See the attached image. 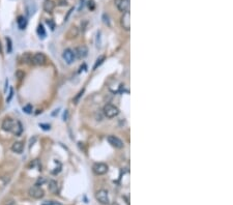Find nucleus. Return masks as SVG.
Segmentation results:
<instances>
[{
  "mask_svg": "<svg viewBox=\"0 0 233 205\" xmlns=\"http://www.w3.org/2000/svg\"><path fill=\"white\" fill-rule=\"evenodd\" d=\"M78 35H79V29H78L76 26L70 27V30H68V32H67L68 39H76Z\"/></svg>",
  "mask_w": 233,
  "mask_h": 205,
  "instance_id": "obj_15",
  "label": "nucleus"
},
{
  "mask_svg": "<svg viewBox=\"0 0 233 205\" xmlns=\"http://www.w3.org/2000/svg\"><path fill=\"white\" fill-rule=\"evenodd\" d=\"M17 24H18V26H19V28L21 30L25 29L26 28V26H27L26 18H24L23 16H19L18 17V20H17Z\"/></svg>",
  "mask_w": 233,
  "mask_h": 205,
  "instance_id": "obj_16",
  "label": "nucleus"
},
{
  "mask_svg": "<svg viewBox=\"0 0 233 205\" xmlns=\"http://www.w3.org/2000/svg\"><path fill=\"white\" fill-rule=\"evenodd\" d=\"M29 195H30V197H32V198H34V199H40L45 196V192L39 186H36V184H35V186H33L32 188L29 189Z\"/></svg>",
  "mask_w": 233,
  "mask_h": 205,
  "instance_id": "obj_4",
  "label": "nucleus"
},
{
  "mask_svg": "<svg viewBox=\"0 0 233 205\" xmlns=\"http://www.w3.org/2000/svg\"><path fill=\"white\" fill-rule=\"evenodd\" d=\"M107 141L109 142V144H111V145L113 146V147L115 148H118V149H121L125 147V143H123V141L121 140V139H119L118 137L114 136V135H110L107 137Z\"/></svg>",
  "mask_w": 233,
  "mask_h": 205,
  "instance_id": "obj_3",
  "label": "nucleus"
},
{
  "mask_svg": "<svg viewBox=\"0 0 233 205\" xmlns=\"http://www.w3.org/2000/svg\"><path fill=\"white\" fill-rule=\"evenodd\" d=\"M109 170V167L107 164L105 163H95L92 166V171L97 175H104L106 174Z\"/></svg>",
  "mask_w": 233,
  "mask_h": 205,
  "instance_id": "obj_2",
  "label": "nucleus"
},
{
  "mask_svg": "<svg viewBox=\"0 0 233 205\" xmlns=\"http://www.w3.org/2000/svg\"><path fill=\"white\" fill-rule=\"evenodd\" d=\"M44 11L47 12H52L53 9H55V2L53 0H45L44 1Z\"/></svg>",
  "mask_w": 233,
  "mask_h": 205,
  "instance_id": "obj_13",
  "label": "nucleus"
},
{
  "mask_svg": "<svg viewBox=\"0 0 233 205\" xmlns=\"http://www.w3.org/2000/svg\"><path fill=\"white\" fill-rule=\"evenodd\" d=\"M120 24H121V27L123 29L128 31L131 29V15H130V12H123L122 17L120 19Z\"/></svg>",
  "mask_w": 233,
  "mask_h": 205,
  "instance_id": "obj_7",
  "label": "nucleus"
},
{
  "mask_svg": "<svg viewBox=\"0 0 233 205\" xmlns=\"http://www.w3.org/2000/svg\"><path fill=\"white\" fill-rule=\"evenodd\" d=\"M95 198L98 199V201L102 204L107 205L110 203V200H109V196H108V192L106 190H98L95 194Z\"/></svg>",
  "mask_w": 233,
  "mask_h": 205,
  "instance_id": "obj_5",
  "label": "nucleus"
},
{
  "mask_svg": "<svg viewBox=\"0 0 233 205\" xmlns=\"http://www.w3.org/2000/svg\"><path fill=\"white\" fill-rule=\"evenodd\" d=\"M23 149H24V145H23V143L20 142V141H17V142H15L12 145V150L16 153H21Z\"/></svg>",
  "mask_w": 233,
  "mask_h": 205,
  "instance_id": "obj_14",
  "label": "nucleus"
},
{
  "mask_svg": "<svg viewBox=\"0 0 233 205\" xmlns=\"http://www.w3.org/2000/svg\"><path fill=\"white\" fill-rule=\"evenodd\" d=\"M47 24L49 25L50 27H51L52 30L55 28V24H54V22H53L52 20H47Z\"/></svg>",
  "mask_w": 233,
  "mask_h": 205,
  "instance_id": "obj_27",
  "label": "nucleus"
},
{
  "mask_svg": "<svg viewBox=\"0 0 233 205\" xmlns=\"http://www.w3.org/2000/svg\"><path fill=\"white\" fill-rule=\"evenodd\" d=\"M12 93H14V92H12V88H11V92H9V98H7V102H9V101H11L12 100Z\"/></svg>",
  "mask_w": 233,
  "mask_h": 205,
  "instance_id": "obj_32",
  "label": "nucleus"
},
{
  "mask_svg": "<svg viewBox=\"0 0 233 205\" xmlns=\"http://www.w3.org/2000/svg\"><path fill=\"white\" fill-rule=\"evenodd\" d=\"M37 34H39V37H42V39H44L46 36V30L42 24H39V27H37Z\"/></svg>",
  "mask_w": 233,
  "mask_h": 205,
  "instance_id": "obj_21",
  "label": "nucleus"
},
{
  "mask_svg": "<svg viewBox=\"0 0 233 205\" xmlns=\"http://www.w3.org/2000/svg\"><path fill=\"white\" fill-rule=\"evenodd\" d=\"M105 59H106V57L104 56V55H102V56H100L97 59V61H95V63H94V65H93V70H97V68L100 67L102 63L105 61Z\"/></svg>",
  "mask_w": 233,
  "mask_h": 205,
  "instance_id": "obj_19",
  "label": "nucleus"
},
{
  "mask_svg": "<svg viewBox=\"0 0 233 205\" xmlns=\"http://www.w3.org/2000/svg\"><path fill=\"white\" fill-rule=\"evenodd\" d=\"M49 191L51 192L52 194H56L57 193V190H58V183L57 181L53 180V179H51V180L49 181Z\"/></svg>",
  "mask_w": 233,
  "mask_h": 205,
  "instance_id": "obj_17",
  "label": "nucleus"
},
{
  "mask_svg": "<svg viewBox=\"0 0 233 205\" xmlns=\"http://www.w3.org/2000/svg\"><path fill=\"white\" fill-rule=\"evenodd\" d=\"M14 125H15L14 119H12V118H5V119L3 120V122H2L1 128L2 130L5 132H12V128H14Z\"/></svg>",
  "mask_w": 233,
  "mask_h": 205,
  "instance_id": "obj_11",
  "label": "nucleus"
},
{
  "mask_svg": "<svg viewBox=\"0 0 233 205\" xmlns=\"http://www.w3.org/2000/svg\"><path fill=\"white\" fill-rule=\"evenodd\" d=\"M39 126L44 128L45 131H49L50 130V125H44V123H39Z\"/></svg>",
  "mask_w": 233,
  "mask_h": 205,
  "instance_id": "obj_28",
  "label": "nucleus"
},
{
  "mask_svg": "<svg viewBox=\"0 0 233 205\" xmlns=\"http://www.w3.org/2000/svg\"><path fill=\"white\" fill-rule=\"evenodd\" d=\"M16 77H17L19 80H22L23 78L25 77V73L23 72V70H18L17 72H16Z\"/></svg>",
  "mask_w": 233,
  "mask_h": 205,
  "instance_id": "obj_23",
  "label": "nucleus"
},
{
  "mask_svg": "<svg viewBox=\"0 0 233 205\" xmlns=\"http://www.w3.org/2000/svg\"><path fill=\"white\" fill-rule=\"evenodd\" d=\"M44 182H45V178H43V177L42 178H39L37 179V182H36V186H42Z\"/></svg>",
  "mask_w": 233,
  "mask_h": 205,
  "instance_id": "obj_30",
  "label": "nucleus"
},
{
  "mask_svg": "<svg viewBox=\"0 0 233 205\" xmlns=\"http://www.w3.org/2000/svg\"><path fill=\"white\" fill-rule=\"evenodd\" d=\"M22 62L23 63H26V64H29V63H31V60H32V55L30 54V53H24V54L22 55Z\"/></svg>",
  "mask_w": 233,
  "mask_h": 205,
  "instance_id": "obj_18",
  "label": "nucleus"
},
{
  "mask_svg": "<svg viewBox=\"0 0 233 205\" xmlns=\"http://www.w3.org/2000/svg\"><path fill=\"white\" fill-rule=\"evenodd\" d=\"M87 6H88V9H89L90 11H93V9H95V2H94V0H88Z\"/></svg>",
  "mask_w": 233,
  "mask_h": 205,
  "instance_id": "obj_24",
  "label": "nucleus"
},
{
  "mask_svg": "<svg viewBox=\"0 0 233 205\" xmlns=\"http://www.w3.org/2000/svg\"><path fill=\"white\" fill-rule=\"evenodd\" d=\"M6 50H7V53H11L12 50V39H9V37H6Z\"/></svg>",
  "mask_w": 233,
  "mask_h": 205,
  "instance_id": "obj_22",
  "label": "nucleus"
},
{
  "mask_svg": "<svg viewBox=\"0 0 233 205\" xmlns=\"http://www.w3.org/2000/svg\"><path fill=\"white\" fill-rule=\"evenodd\" d=\"M42 205H59V204L54 201H47V202H45V203H43Z\"/></svg>",
  "mask_w": 233,
  "mask_h": 205,
  "instance_id": "obj_29",
  "label": "nucleus"
},
{
  "mask_svg": "<svg viewBox=\"0 0 233 205\" xmlns=\"http://www.w3.org/2000/svg\"><path fill=\"white\" fill-rule=\"evenodd\" d=\"M84 90H85V89H84V88H83V89L81 90L79 93H78L77 97H76L74 98V103H75V104H77V103H78V101H79V98H80L81 97H82V94H83V93H84Z\"/></svg>",
  "mask_w": 233,
  "mask_h": 205,
  "instance_id": "obj_25",
  "label": "nucleus"
},
{
  "mask_svg": "<svg viewBox=\"0 0 233 205\" xmlns=\"http://www.w3.org/2000/svg\"><path fill=\"white\" fill-rule=\"evenodd\" d=\"M115 5L120 12H126L130 11V0H115Z\"/></svg>",
  "mask_w": 233,
  "mask_h": 205,
  "instance_id": "obj_8",
  "label": "nucleus"
},
{
  "mask_svg": "<svg viewBox=\"0 0 233 205\" xmlns=\"http://www.w3.org/2000/svg\"><path fill=\"white\" fill-rule=\"evenodd\" d=\"M103 19H104V23H105V24H107L108 26H110V21H109V17H108V15L104 14V15H103Z\"/></svg>",
  "mask_w": 233,
  "mask_h": 205,
  "instance_id": "obj_26",
  "label": "nucleus"
},
{
  "mask_svg": "<svg viewBox=\"0 0 233 205\" xmlns=\"http://www.w3.org/2000/svg\"><path fill=\"white\" fill-rule=\"evenodd\" d=\"M74 54L77 55L78 58H84L87 56L88 54V49L86 46H79L75 49Z\"/></svg>",
  "mask_w": 233,
  "mask_h": 205,
  "instance_id": "obj_10",
  "label": "nucleus"
},
{
  "mask_svg": "<svg viewBox=\"0 0 233 205\" xmlns=\"http://www.w3.org/2000/svg\"><path fill=\"white\" fill-rule=\"evenodd\" d=\"M62 57H63V59L65 60V62H67V64H72V63L75 61L74 51L70 50V49H65L62 53Z\"/></svg>",
  "mask_w": 233,
  "mask_h": 205,
  "instance_id": "obj_9",
  "label": "nucleus"
},
{
  "mask_svg": "<svg viewBox=\"0 0 233 205\" xmlns=\"http://www.w3.org/2000/svg\"><path fill=\"white\" fill-rule=\"evenodd\" d=\"M103 112L107 118H114L119 114L120 111L119 109H118V107H116L113 104H107V105H105V107H104Z\"/></svg>",
  "mask_w": 233,
  "mask_h": 205,
  "instance_id": "obj_1",
  "label": "nucleus"
},
{
  "mask_svg": "<svg viewBox=\"0 0 233 205\" xmlns=\"http://www.w3.org/2000/svg\"><path fill=\"white\" fill-rule=\"evenodd\" d=\"M7 205H16V204H15V203H14V202H11V203H9V204H7Z\"/></svg>",
  "mask_w": 233,
  "mask_h": 205,
  "instance_id": "obj_33",
  "label": "nucleus"
},
{
  "mask_svg": "<svg viewBox=\"0 0 233 205\" xmlns=\"http://www.w3.org/2000/svg\"><path fill=\"white\" fill-rule=\"evenodd\" d=\"M22 109H23V112L26 114H32V112H33V107H32V105H30V104L25 105Z\"/></svg>",
  "mask_w": 233,
  "mask_h": 205,
  "instance_id": "obj_20",
  "label": "nucleus"
},
{
  "mask_svg": "<svg viewBox=\"0 0 233 205\" xmlns=\"http://www.w3.org/2000/svg\"><path fill=\"white\" fill-rule=\"evenodd\" d=\"M67 115H68V111L65 110L64 114H63V121H67Z\"/></svg>",
  "mask_w": 233,
  "mask_h": 205,
  "instance_id": "obj_31",
  "label": "nucleus"
},
{
  "mask_svg": "<svg viewBox=\"0 0 233 205\" xmlns=\"http://www.w3.org/2000/svg\"><path fill=\"white\" fill-rule=\"evenodd\" d=\"M47 62V57L44 53H35V54L32 56V60L31 63L34 65H44L45 63Z\"/></svg>",
  "mask_w": 233,
  "mask_h": 205,
  "instance_id": "obj_6",
  "label": "nucleus"
},
{
  "mask_svg": "<svg viewBox=\"0 0 233 205\" xmlns=\"http://www.w3.org/2000/svg\"><path fill=\"white\" fill-rule=\"evenodd\" d=\"M12 133L16 136H20L23 133V125L19 120H15V125L12 130Z\"/></svg>",
  "mask_w": 233,
  "mask_h": 205,
  "instance_id": "obj_12",
  "label": "nucleus"
}]
</instances>
